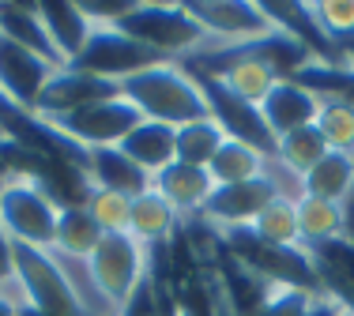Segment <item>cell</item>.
Masks as SVG:
<instances>
[{
	"instance_id": "484cf974",
	"label": "cell",
	"mask_w": 354,
	"mask_h": 316,
	"mask_svg": "<svg viewBox=\"0 0 354 316\" xmlns=\"http://www.w3.org/2000/svg\"><path fill=\"white\" fill-rule=\"evenodd\" d=\"M324 155H328V144H324V136H320L313 124H306V128L275 139V162H279L286 173H294L298 181L306 177Z\"/></svg>"
},
{
	"instance_id": "5b68a950",
	"label": "cell",
	"mask_w": 354,
	"mask_h": 316,
	"mask_svg": "<svg viewBox=\"0 0 354 316\" xmlns=\"http://www.w3.org/2000/svg\"><path fill=\"white\" fill-rule=\"evenodd\" d=\"M87 264L91 275H95V286L102 290V297L113 305L117 316L147 282V248L132 234H106L95 253L87 256Z\"/></svg>"
},
{
	"instance_id": "30bf717a",
	"label": "cell",
	"mask_w": 354,
	"mask_h": 316,
	"mask_svg": "<svg viewBox=\"0 0 354 316\" xmlns=\"http://www.w3.org/2000/svg\"><path fill=\"white\" fill-rule=\"evenodd\" d=\"M57 64L46 57L30 53V49L15 46V41L0 38V98L19 113H35L41 90L57 76Z\"/></svg>"
},
{
	"instance_id": "74e56055",
	"label": "cell",
	"mask_w": 354,
	"mask_h": 316,
	"mask_svg": "<svg viewBox=\"0 0 354 316\" xmlns=\"http://www.w3.org/2000/svg\"><path fill=\"white\" fill-rule=\"evenodd\" d=\"M343 316H354V313H343Z\"/></svg>"
},
{
	"instance_id": "6da1fadb",
	"label": "cell",
	"mask_w": 354,
	"mask_h": 316,
	"mask_svg": "<svg viewBox=\"0 0 354 316\" xmlns=\"http://www.w3.org/2000/svg\"><path fill=\"white\" fill-rule=\"evenodd\" d=\"M117 95L136 106L143 121L170 124V128H185V124H192V121L212 117L200 83L177 61L151 64V68L136 72V76L121 79L117 83Z\"/></svg>"
},
{
	"instance_id": "4fadbf2b",
	"label": "cell",
	"mask_w": 354,
	"mask_h": 316,
	"mask_svg": "<svg viewBox=\"0 0 354 316\" xmlns=\"http://www.w3.org/2000/svg\"><path fill=\"white\" fill-rule=\"evenodd\" d=\"M320 110V95L309 87H301L298 79H279L272 87V95L260 102V121L272 132V139H283L290 132L306 128V124L317 121Z\"/></svg>"
},
{
	"instance_id": "d6986e66",
	"label": "cell",
	"mask_w": 354,
	"mask_h": 316,
	"mask_svg": "<svg viewBox=\"0 0 354 316\" xmlns=\"http://www.w3.org/2000/svg\"><path fill=\"white\" fill-rule=\"evenodd\" d=\"M177 230H181V219H177V211L155 192V188L132 196L129 234L136 237L143 248H158V245H166V241H174Z\"/></svg>"
},
{
	"instance_id": "836d02e7",
	"label": "cell",
	"mask_w": 354,
	"mask_h": 316,
	"mask_svg": "<svg viewBox=\"0 0 354 316\" xmlns=\"http://www.w3.org/2000/svg\"><path fill=\"white\" fill-rule=\"evenodd\" d=\"M19 309V290H15V282H8V286H0V316H15Z\"/></svg>"
},
{
	"instance_id": "f35d334b",
	"label": "cell",
	"mask_w": 354,
	"mask_h": 316,
	"mask_svg": "<svg viewBox=\"0 0 354 316\" xmlns=\"http://www.w3.org/2000/svg\"><path fill=\"white\" fill-rule=\"evenodd\" d=\"M0 102H4V98H0Z\"/></svg>"
},
{
	"instance_id": "d6a6232c",
	"label": "cell",
	"mask_w": 354,
	"mask_h": 316,
	"mask_svg": "<svg viewBox=\"0 0 354 316\" xmlns=\"http://www.w3.org/2000/svg\"><path fill=\"white\" fill-rule=\"evenodd\" d=\"M8 282H12V241L0 230V286H8Z\"/></svg>"
},
{
	"instance_id": "8fae6325",
	"label": "cell",
	"mask_w": 354,
	"mask_h": 316,
	"mask_svg": "<svg viewBox=\"0 0 354 316\" xmlns=\"http://www.w3.org/2000/svg\"><path fill=\"white\" fill-rule=\"evenodd\" d=\"M275 196H279V188H275L272 173H264V177H257V181H241V185H218L200 219L212 230H218V234L249 230L252 222H257V215L264 211Z\"/></svg>"
},
{
	"instance_id": "f1b7e54d",
	"label": "cell",
	"mask_w": 354,
	"mask_h": 316,
	"mask_svg": "<svg viewBox=\"0 0 354 316\" xmlns=\"http://www.w3.org/2000/svg\"><path fill=\"white\" fill-rule=\"evenodd\" d=\"M87 215L98 222L102 234H129V219H132V196L124 192H109V188H95L91 185L87 196Z\"/></svg>"
},
{
	"instance_id": "7a4b0ae2",
	"label": "cell",
	"mask_w": 354,
	"mask_h": 316,
	"mask_svg": "<svg viewBox=\"0 0 354 316\" xmlns=\"http://www.w3.org/2000/svg\"><path fill=\"white\" fill-rule=\"evenodd\" d=\"M109 27L124 30L129 38H136L140 46H147L151 53L166 57V61H185V57H196L204 49H212L204 27L192 19L185 4H143V0H136Z\"/></svg>"
},
{
	"instance_id": "ba28073f",
	"label": "cell",
	"mask_w": 354,
	"mask_h": 316,
	"mask_svg": "<svg viewBox=\"0 0 354 316\" xmlns=\"http://www.w3.org/2000/svg\"><path fill=\"white\" fill-rule=\"evenodd\" d=\"M49 132L64 136L68 144H75L80 151H95V147H121V139L129 136L132 128L143 121L140 110L132 102H124L121 95L106 98V102H95L80 113H68V117H38Z\"/></svg>"
},
{
	"instance_id": "4316f807",
	"label": "cell",
	"mask_w": 354,
	"mask_h": 316,
	"mask_svg": "<svg viewBox=\"0 0 354 316\" xmlns=\"http://www.w3.org/2000/svg\"><path fill=\"white\" fill-rule=\"evenodd\" d=\"M223 144H226V132H223V124H218L215 117L192 121V124H185V128H177V162L207 170L215 151Z\"/></svg>"
},
{
	"instance_id": "f546056e",
	"label": "cell",
	"mask_w": 354,
	"mask_h": 316,
	"mask_svg": "<svg viewBox=\"0 0 354 316\" xmlns=\"http://www.w3.org/2000/svg\"><path fill=\"white\" fill-rule=\"evenodd\" d=\"M306 8L332 46L339 38L354 34V0H317V4H306Z\"/></svg>"
},
{
	"instance_id": "e0dca14e",
	"label": "cell",
	"mask_w": 354,
	"mask_h": 316,
	"mask_svg": "<svg viewBox=\"0 0 354 316\" xmlns=\"http://www.w3.org/2000/svg\"><path fill=\"white\" fill-rule=\"evenodd\" d=\"M38 15H41V23H46V34H49V41H53L61 64L68 68L75 57L83 53L91 30H95L91 15L83 12L80 4H38Z\"/></svg>"
},
{
	"instance_id": "44dd1931",
	"label": "cell",
	"mask_w": 354,
	"mask_h": 316,
	"mask_svg": "<svg viewBox=\"0 0 354 316\" xmlns=\"http://www.w3.org/2000/svg\"><path fill=\"white\" fill-rule=\"evenodd\" d=\"M275 155L260 151V147L245 144V139H230L226 136V144L215 151L212 166H207V173H212L215 188L218 185H241V181H257L268 173V166H272Z\"/></svg>"
},
{
	"instance_id": "8d00e7d4",
	"label": "cell",
	"mask_w": 354,
	"mask_h": 316,
	"mask_svg": "<svg viewBox=\"0 0 354 316\" xmlns=\"http://www.w3.org/2000/svg\"><path fill=\"white\" fill-rule=\"evenodd\" d=\"M0 139H8V132H4V124H0Z\"/></svg>"
},
{
	"instance_id": "d590c367",
	"label": "cell",
	"mask_w": 354,
	"mask_h": 316,
	"mask_svg": "<svg viewBox=\"0 0 354 316\" xmlns=\"http://www.w3.org/2000/svg\"><path fill=\"white\" fill-rule=\"evenodd\" d=\"M15 316H46V313H38L30 302H23V297H19V309H15Z\"/></svg>"
},
{
	"instance_id": "7c38bea8",
	"label": "cell",
	"mask_w": 354,
	"mask_h": 316,
	"mask_svg": "<svg viewBox=\"0 0 354 316\" xmlns=\"http://www.w3.org/2000/svg\"><path fill=\"white\" fill-rule=\"evenodd\" d=\"M106 98H117V83L87 76L80 68H61L41 90L35 117H68V113H80L95 102H106Z\"/></svg>"
},
{
	"instance_id": "ffe728a7",
	"label": "cell",
	"mask_w": 354,
	"mask_h": 316,
	"mask_svg": "<svg viewBox=\"0 0 354 316\" xmlns=\"http://www.w3.org/2000/svg\"><path fill=\"white\" fill-rule=\"evenodd\" d=\"M0 38L15 41V46L30 49V53L53 61L57 68H64L61 57H57L53 41L46 34V23L38 15V4H15V0H0Z\"/></svg>"
},
{
	"instance_id": "9c48e42d",
	"label": "cell",
	"mask_w": 354,
	"mask_h": 316,
	"mask_svg": "<svg viewBox=\"0 0 354 316\" xmlns=\"http://www.w3.org/2000/svg\"><path fill=\"white\" fill-rule=\"evenodd\" d=\"M162 61L166 57L151 53L147 46H140V41L129 38L124 30L109 27V23H95L83 53L75 57L68 68H80V72H87V76H98V79H109V83H121V79L136 76V72L151 68V64H162Z\"/></svg>"
},
{
	"instance_id": "277c9868",
	"label": "cell",
	"mask_w": 354,
	"mask_h": 316,
	"mask_svg": "<svg viewBox=\"0 0 354 316\" xmlns=\"http://www.w3.org/2000/svg\"><path fill=\"white\" fill-rule=\"evenodd\" d=\"M223 245L230 256H238L245 268H252L268 286L275 290H306V294H324L317 279V268L306 248H279L260 241L252 230H230L223 234Z\"/></svg>"
},
{
	"instance_id": "1f68e13d",
	"label": "cell",
	"mask_w": 354,
	"mask_h": 316,
	"mask_svg": "<svg viewBox=\"0 0 354 316\" xmlns=\"http://www.w3.org/2000/svg\"><path fill=\"white\" fill-rule=\"evenodd\" d=\"M121 316H151V282H143L140 294H136V297H132V302L121 309Z\"/></svg>"
},
{
	"instance_id": "52a82bcc",
	"label": "cell",
	"mask_w": 354,
	"mask_h": 316,
	"mask_svg": "<svg viewBox=\"0 0 354 316\" xmlns=\"http://www.w3.org/2000/svg\"><path fill=\"white\" fill-rule=\"evenodd\" d=\"M185 8L204 27L212 49L252 46V41H264L279 30L268 19L264 4H257V0H185Z\"/></svg>"
},
{
	"instance_id": "603a6c76",
	"label": "cell",
	"mask_w": 354,
	"mask_h": 316,
	"mask_svg": "<svg viewBox=\"0 0 354 316\" xmlns=\"http://www.w3.org/2000/svg\"><path fill=\"white\" fill-rule=\"evenodd\" d=\"M298 230H301V248L339 241L347 237V211H343V204H332V199L298 196Z\"/></svg>"
},
{
	"instance_id": "83f0119b",
	"label": "cell",
	"mask_w": 354,
	"mask_h": 316,
	"mask_svg": "<svg viewBox=\"0 0 354 316\" xmlns=\"http://www.w3.org/2000/svg\"><path fill=\"white\" fill-rule=\"evenodd\" d=\"M313 128L324 136L328 151L354 155V102H347V98H320Z\"/></svg>"
},
{
	"instance_id": "5bb4252c",
	"label": "cell",
	"mask_w": 354,
	"mask_h": 316,
	"mask_svg": "<svg viewBox=\"0 0 354 316\" xmlns=\"http://www.w3.org/2000/svg\"><path fill=\"white\" fill-rule=\"evenodd\" d=\"M151 188L174 207L177 219L189 222V219H200V215H204L207 199L215 192V181H212V173L200 170V166L170 162L166 170H158L155 177H151Z\"/></svg>"
},
{
	"instance_id": "3957f363",
	"label": "cell",
	"mask_w": 354,
	"mask_h": 316,
	"mask_svg": "<svg viewBox=\"0 0 354 316\" xmlns=\"http://www.w3.org/2000/svg\"><path fill=\"white\" fill-rule=\"evenodd\" d=\"M61 204L27 173H8L0 181V230L12 245L53 248Z\"/></svg>"
},
{
	"instance_id": "7402d4cb",
	"label": "cell",
	"mask_w": 354,
	"mask_h": 316,
	"mask_svg": "<svg viewBox=\"0 0 354 316\" xmlns=\"http://www.w3.org/2000/svg\"><path fill=\"white\" fill-rule=\"evenodd\" d=\"M354 192V155L328 151L313 170L301 177V196L332 199V204H347Z\"/></svg>"
},
{
	"instance_id": "d4e9b609",
	"label": "cell",
	"mask_w": 354,
	"mask_h": 316,
	"mask_svg": "<svg viewBox=\"0 0 354 316\" xmlns=\"http://www.w3.org/2000/svg\"><path fill=\"white\" fill-rule=\"evenodd\" d=\"M106 234L98 230V222L87 215V207H61V222H57V241L49 253H64V256H80L87 260L98 248V241Z\"/></svg>"
},
{
	"instance_id": "8992f818",
	"label": "cell",
	"mask_w": 354,
	"mask_h": 316,
	"mask_svg": "<svg viewBox=\"0 0 354 316\" xmlns=\"http://www.w3.org/2000/svg\"><path fill=\"white\" fill-rule=\"evenodd\" d=\"M12 282L23 302H30L46 316H83L68 279L61 275L49 248L12 245Z\"/></svg>"
},
{
	"instance_id": "9a60e30c",
	"label": "cell",
	"mask_w": 354,
	"mask_h": 316,
	"mask_svg": "<svg viewBox=\"0 0 354 316\" xmlns=\"http://www.w3.org/2000/svg\"><path fill=\"white\" fill-rule=\"evenodd\" d=\"M306 253L317 268L324 297H332L343 313H354V241H324V245H313Z\"/></svg>"
},
{
	"instance_id": "2e32d148",
	"label": "cell",
	"mask_w": 354,
	"mask_h": 316,
	"mask_svg": "<svg viewBox=\"0 0 354 316\" xmlns=\"http://www.w3.org/2000/svg\"><path fill=\"white\" fill-rule=\"evenodd\" d=\"M87 181L95 188H109V192H124V196H140L151 188V177L121 147H95V151H87Z\"/></svg>"
},
{
	"instance_id": "cb8c5ba5",
	"label": "cell",
	"mask_w": 354,
	"mask_h": 316,
	"mask_svg": "<svg viewBox=\"0 0 354 316\" xmlns=\"http://www.w3.org/2000/svg\"><path fill=\"white\" fill-rule=\"evenodd\" d=\"M252 234L268 245H279V248H301V230H298V199L290 196H275L264 211L257 215L252 222Z\"/></svg>"
},
{
	"instance_id": "ac0fdd59",
	"label": "cell",
	"mask_w": 354,
	"mask_h": 316,
	"mask_svg": "<svg viewBox=\"0 0 354 316\" xmlns=\"http://www.w3.org/2000/svg\"><path fill=\"white\" fill-rule=\"evenodd\" d=\"M121 151L129 155L147 177H155L158 170H166L170 162H177V128L155 124V121H140L136 128L121 139Z\"/></svg>"
},
{
	"instance_id": "4dcf8cb0",
	"label": "cell",
	"mask_w": 354,
	"mask_h": 316,
	"mask_svg": "<svg viewBox=\"0 0 354 316\" xmlns=\"http://www.w3.org/2000/svg\"><path fill=\"white\" fill-rule=\"evenodd\" d=\"M324 294H306V290H272L264 309L257 316H313L317 302Z\"/></svg>"
},
{
	"instance_id": "e575fe53",
	"label": "cell",
	"mask_w": 354,
	"mask_h": 316,
	"mask_svg": "<svg viewBox=\"0 0 354 316\" xmlns=\"http://www.w3.org/2000/svg\"><path fill=\"white\" fill-rule=\"evenodd\" d=\"M343 211H347V241H354V192H351L347 204H343Z\"/></svg>"
}]
</instances>
